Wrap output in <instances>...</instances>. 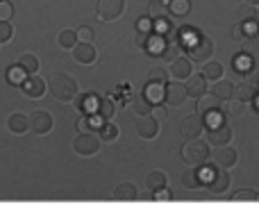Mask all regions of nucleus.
<instances>
[{"instance_id": "nucleus-18", "label": "nucleus", "mask_w": 259, "mask_h": 216, "mask_svg": "<svg viewBox=\"0 0 259 216\" xmlns=\"http://www.w3.org/2000/svg\"><path fill=\"white\" fill-rule=\"evenodd\" d=\"M166 173L164 171H150L146 176V189L150 191V194H155V191H159V189H164L166 187Z\"/></svg>"}, {"instance_id": "nucleus-36", "label": "nucleus", "mask_w": 259, "mask_h": 216, "mask_svg": "<svg viewBox=\"0 0 259 216\" xmlns=\"http://www.w3.org/2000/svg\"><path fill=\"white\" fill-rule=\"evenodd\" d=\"M202 73H205L209 80H219V77L223 75V66H221L219 62H209V64L205 66V71H202Z\"/></svg>"}, {"instance_id": "nucleus-45", "label": "nucleus", "mask_w": 259, "mask_h": 216, "mask_svg": "<svg viewBox=\"0 0 259 216\" xmlns=\"http://www.w3.org/2000/svg\"><path fill=\"white\" fill-rule=\"evenodd\" d=\"M0 3H3V0H0Z\"/></svg>"}, {"instance_id": "nucleus-19", "label": "nucleus", "mask_w": 259, "mask_h": 216, "mask_svg": "<svg viewBox=\"0 0 259 216\" xmlns=\"http://www.w3.org/2000/svg\"><path fill=\"white\" fill-rule=\"evenodd\" d=\"M214 159H216V164H219L221 168H230V166H234V162H237V153H234L232 148H225V146H221V148L216 150Z\"/></svg>"}, {"instance_id": "nucleus-33", "label": "nucleus", "mask_w": 259, "mask_h": 216, "mask_svg": "<svg viewBox=\"0 0 259 216\" xmlns=\"http://www.w3.org/2000/svg\"><path fill=\"white\" fill-rule=\"evenodd\" d=\"M164 62H175V59L180 57V44L178 41H173V44H166V48H164V53L159 55Z\"/></svg>"}, {"instance_id": "nucleus-25", "label": "nucleus", "mask_w": 259, "mask_h": 216, "mask_svg": "<svg viewBox=\"0 0 259 216\" xmlns=\"http://www.w3.org/2000/svg\"><path fill=\"white\" fill-rule=\"evenodd\" d=\"M132 107H134V112H137L139 116H146V114L152 112V107H155V105L146 98V94H139V96H134V98H132Z\"/></svg>"}, {"instance_id": "nucleus-40", "label": "nucleus", "mask_w": 259, "mask_h": 216, "mask_svg": "<svg viewBox=\"0 0 259 216\" xmlns=\"http://www.w3.org/2000/svg\"><path fill=\"white\" fill-rule=\"evenodd\" d=\"M77 36H80V41H91L94 39V30L89 25H82V27H77Z\"/></svg>"}, {"instance_id": "nucleus-21", "label": "nucleus", "mask_w": 259, "mask_h": 216, "mask_svg": "<svg viewBox=\"0 0 259 216\" xmlns=\"http://www.w3.org/2000/svg\"><path fill=\"white\" fill-rule=\"evenodd\" d=\"M166 84H157V82H148L146 84V91H143V94H146V98L150 100L152 105H159L161 100H164V96H166V89H164Z\"/></svg>"}, {"instance_id": "nucleus-15", "label": "nucleus", "mask_w": 259, "mask_h": 216, "mask_svg": "<svg viewBox=\"0 0 259 216\" xmlns=\"http://www.w3.org/2000/svg\"><path fill=\"white\" fill-rule=\"evenodd\" d=\"M114 114H116V103L107 96H98V103H96V116L103 118V121H112Z\"/></svg>"}, {"instance_id": "nucleus-3", "label": "nucleus", "mask_w": 259, "mask_h": 216, "mask_svg": "<svg viewBox=\"0 0 259 216\" xmlns=\"http://www.w3.org/2000/svg\"><path fill=\"white\" fill-rule=\"evenodd\" d=\"M125 12V0H98L96 3V16L105 23L118 21Z\"/></svg>"}, {"instance_id": "nucleus-44", "label": "nucleus", "mask_w": 259, "mask_h": 216, "mask_svg": "<svg viewBox=\"0 0 259 216\" xmlns=\"http://www.w3.org/2000/svg\"><path fill=\"white\" fill-rule=\"evenodd\" d=\"M239 98H241V100L250 98V94H248V87H239Z\"/></svg>"}, {"instance_id": "nucleus-34", "label": "nucleus", "mask_w": 259, "mask_h": 216, "mask_svg": "<svg viewBox=\"0 0 259 216\" xmlns=\"http://www.w3.org/2000/svg\"><path fill=\"white\" fill-rule=\"evenodd\" d=\"M137 32H146V34L155 32V21H152L150 14H148V16H139L137 18Z\"/></svg>"}, {"instance_id": "nucleus-5", "label": "nucleus", "mask_w": 259, "mask_h": 216, "mask_svg": "<svg viewBox=\"0 0 259 216\" xmlns=\"http://www.w3.org/2000/svg\"><path fill=\"white\" fill-rule=\"evenodd\" d=\"M166 96H164V103L168 105V107H180V105L187 100L189 91H187V84H182L180 80H170L166 82Z\"/></svg>"}, {"instance_id": "nucleus-4", "label": "nucleus", "mask_w": 259, "mask_h": 216, "mask_svg": "<svg viewBox=\"0 0 259 216\" xmlns=\"http://www.w3.org/2000/svg\"><path fill=\"white\" fill-rule=\"evenodd\" d=\"M100 137H96L94 132H80V135L73 139V150L82 157H89V155H96L100 150Z\"/></svg>"}, {"instance_id": "nucleus-22", "label": "nucleus", "mask_w": 259, "mask_h": 216, "mask_svg": "<svg viewBox=\"0 0 259 216\" xmlns=\"http://www.w3.org/2000/svg\"><path fill=\"white\" fill-rule=\"evenodd\" d=\"M182 185L187 187V189H198V187L202 185V173L198 171L196 166L187 168V171L182 173Z\"/></svg>"}, {"instance_id": "nucleus-24", "label": "nucleus", "mask_w": 259, "mask_h": 216, "mask_svg": "<svg viewBox=\"0 0 259 216\" xmlns=\"http://www.w3.org/2000/svg\"><path fill=\"white\" fill-rule=\"evenodd\" d=\"M168 3L170 0H150V5H148V14H150L152 18H166L170 14Z\"/></svg>"}, {"instance_id": "nucleus-39", "label": "nucleus", "mask_w": 259, "mask_h": 216, "mask_svg": "<svg viewBox=\"0 0 259 216\" xmlns=\"http://www.w3.org/2000/svg\"><path fill=\"white\" fill-rule=\"evenodd\" d=\"M14 18V5L9 0H3L0 3V21H12Z\"/></svg>"}, {"instance_id": "nucleus-28", "label": "nucleus", "mask_w": 259, "mask_h": 216, "mask_svg": "<svg viewBox=\"0 0 259 216\" xmlns=\"http://www.w3.org/2000/svg\"><path fill=\"white\" fill-rule=\"evenodd\" d=\"M18 64H21V66L25 68V71L30 73V75L39 73V57H36V55H32V53L21 55V57H18Z\"/></svg>"}, {"instance_id": "nucleus-23", "label": "nucleus", "mask_w": 259, "mask_h": 216, "mask_svg": "<svg viewBox=\"0 0 259 216\" xmlns=\"http://www.w3.org/2000/svg\"><path fill=\"white\" fill-rule=\"evenodd\" d=\"M219 96L211 94V96H202L200 100H198V112L202 114V116H207L209 112H219Z\"/></svg>"}, {"instance_id": "nucleus-32", "label": "nucleus", "mask_w": 259, "mask_h": 216, "mask_svg": "<svg viewBox=\"0 0 259 216\" xmlns=\"http://www.w3.org/2000/svg\"><path fill=\"white\" fill-rule=\"evenodd\" d=\"M148 82L166 84V82H168V73H166V68H161V66H152L150 71H148Z\"/></svg>"}, {"instance_id": "nucleus-35", "label": "nucleus", "mask_w": 259, "mask_h": 216, "mask_svg": "<svg viewBox=\"0 0 259 216\" xmlns=\"http://www.w3.org/2000/svg\"><path fill=\"white\" fill-rule=\"evenodd\" d=\"M100 121H103V118H98L96 114H94V118L80 116V118H77V130H80V132H91V130H94V123H100Z\"/></svg>"}, {"instance_id": "nucleus-43", "label": "nucleus", "mask_w": 259, "mask_h": 216, "mask_svg": "<svg viewBox=\"0 0 259 216\" xmlns=\"http://www.w3.org/2000/svg\"><path fill=\"white\" fill-rule=\"evenodd\" d=\"M152 112H155V116L157 118H159V121H164V118H166V114H168V112H166V107H164V105H155V107H152Z\"/></svg>"}, {"instance_id": "nucleus-11", "label": "nucleus", "mask_w": 259, "mask_h": 216, "mask_svg": "<svg viewBox=\"0 0 259 216\" xmlns=\"http://www.w3.org/2000/svg\"><path fill=\"white\" fill-rule=\"evenodd\" d=\"M73 57H75V62L77 64H94L96 62V57H98V53H96V48H94V44L91 41H80V44L73 48Z\"/></svg>"}, {"instance_id": "nucleus-1", "label": "nucleus", "mask_w": 259, "mask_h": 216, "mask_svg": "<svg viewBox=\"0 0 259 216\" xmlns=\"http://www.w3.org/2000/svg\"><path fill=\"white\" fill-rule=\"evenodd\" d=\"M50 96H53L55 100H59V103H71V100L77 98V82L73 75H68V73H57V75H53V80H50Z\"/></svg>"}, {"instance_id": "nucleus-9", "label": "nucleus", "mask_w": 259, "mask_h": 216, "mask_svg": "<svg viewBox=\"0 0 259 216\" xmlns=\"http://www.w3.org/2000/svg\"><path fill=\"white\" fill-rule=\"evenodd\" d=\"M137 132H139V137H141V139H155V137L159 135V121H157V116H150V114L139 116Z\"/></svg>"}, {"instance_id": "nucleus-20", "label": "nucleus", "mask_w": 259, "mask_h": 216, "mask_svg": "<svg viewBox=\"0 0 259 216\" xmlns=\"http://www.w3.org/2000/svg\"><path fill=\"white\" fill-rule=\"evenodd\" d=\"M27 75H30V73H27L25 68L21 66V64H12V66L7 68V82L12 87H21L23 82H25Z\"/></svg>"}, {"instance_id": "nucleus-27", "label": "nucleus", "mask_w": 259, "mask_h": 216, "mask_svg": "<svg viewBox=\"0 0 259 216\" xmlns=\"http://www.w3.org/2000/svg\"><path fill=\"white\" fill-rule=\"evenodd\" d=\"M209 187H211V191H214V194H223V191L230 187V176H228L225 171L214 173V178H211Z\"/></svg>"}, {"instance_id": "nucleus-16", "label": "nucleus", "mask_w": 259, "mask_h": 216, "mask_svg": "<svg viewBox=\"0 0 259 216\" xmlns=\"http://www.w3.org/2000/svg\"><path fill=\"white\" fill-rule=\"evenodd\" d=\"M7 127L14 135H23V132L30 130V116H25L23 112H14L12 116L7 118Z\"/></svg>"}, {"instance_id": "nucleus-17", "label": "nucleus", "mask_w": 259, "mask_h": 216, "mask_svg": "<svg viewBox=\"0 0 259 216\" xmlns=\"http://www.w3.org/2000/svg\"><path fill=\"white\" fill-rule=\"evenodd\" d=\"M170 75L175 80H189L191 77V59L178 57L175 62H170Z\"/></svg>"}, {"instance_id": "nucleus-29", "label": "nucleus", "mask_w": 259, "mask_h": 216, "mask_svg": "<svg viewBox=\"0 0 259 216\" xmlns=\"http://www.w3.org/2000/svg\"><path fill=\"white\" fill-rule=\"evenodd\" d=\"M98 130H100V132H98V137H100L103 141H114V139L118 137V127L114 125L112 121H103V123H100Z\"/></svg>"}, {"instance_id": "nucleus-37", "label": "nucleus", "mask_w": 259, "mask_h": 216, "mask_svg": "<svg viewBox=\"0 0 259 216\" xmlns=\"http://www.w3.org/2000/svg\"><path fill=\"white\" fill-rule=\"evenodd\" d=\"M232 91H234V89H232V84H230V82H225V80H221V82H219V84H216V87H214V94H216V96H219V98H221V100L230 98V96H232Z\"/></svg>"}, {"instance_id": "nucleus-42", "label": "nucleus", "mask_w": 259, "mask_h": 216, "mask_svg": "<svg viewBox=\"0 0 259 216\" xmlns=\"http://www.w3.org/2000/svg\"><path fill=\"white\" fill-rule=\"evenodd\" d=\"M152 198H155V200H170V191L164 187V189L155 191V194H152Z\"/></svg>"}, {"instance_id": "nucleus-12", "label": "nucleus", "mask_w": 259, "mask_h": 216, "mask_svg": "<svg viewBox=\"0 0 259 216\" xmlns=\"http://www.w3.org/2000/svg\"><path fill=\"white\" fill-rule=\"evenodd\" d=\"M230 139H232V132H230V127H225V125H214L207 130V141H209L211 146H216V148L228 146Z\"/></svg>"}, {"instance_id": "nucleus-26", "label": "nucleus", "mask_w": 259, "mask_h": 216, "mask_svg": "<svg viewBox=\"0 0 259 216\" xmlns=\"http://www.w3.org/2000/svg\"><path fill=\"white\" fill-rule=\"evenodd\" d=\"M80 44V36H77V30H62L59 32V46L66 50H73Z\"/></svg>"}, {"instance_id": "nucleus-10", "label": "nucleus", "mask_w": 259, "mask_h": 216, "mask_svg": "<svg viewBox=\"0 0 259 216\" xmlns=\"http://www.w3.org/2000/svg\"><path fill=\"white\" fill-rule=\"evenodd\" d=\"M187 50H189V57H191L193 62H205V59L211 55V41L205 39V36H198Z\"/></svg>"}, {"instance_id": "nucleus-14", "label": "nucleus", "mask_w": 259, "mask_h": 216, "mask_svg": "<svg viewBox=\"0 0 259 216\" xmlns=\"http://www.w3.org/2000/svg\"><path fill=\"white\" fill-rule=\"evenodd\" d=\"M187 91L191 98H198L200 100L202 96H207V75L202 73V75H191L187 80Z\"/></svg>"}, {"instance_id": "nucleus-30", "label": "nucleus", "mask_w": 259, "mask_h": 216, "mask_svg": "<svg viewBox=\"0 0 259 216\" xmlns=\"http://www.w3.org/2000/svg\"><path fill=\"white\" fill-rule=\"evenodd\" d=\"M168 9L173 16H187L191 12V0H170Z\"/></svg>"}, {"instance_id": "nucleus-13", "label": "nucleus", "mask_w": 259, "mask_h": 216, "mask_svg": "<svg viewBox=\"0 0 259 216\" xmlns=\"http://www.w3.org/2000/svg\"><path fill=\"white\" fill-rule=\"evenodd\" d=\"M114 198L121 200V203H132V200L139 198V189L134 182H121V185H116V189H114Z\"/></svg>"}, {"instance_id": "nucleus-38", "label": "nucleus", "mask_w": 259, "mask_h": 216, "mask_svg": "<svg viewBox=\"0 0 259 216\" xmlns=\"http://www.w3.org/2000/svg\"><path fill=\"white\" fill-rule=\"evenodd\" d=\"M14 36V25L9 21H0V44H7Z\"/></svg>"}, {"instance_id": "nucleus-8", "label": "nucleus", "mask_w": 259, "mask_h": 216, "mask_svg": "<svg viewBox=\"0 0 259 216\" xmlns=\"http://www.w3.org/2000/svg\"><path fill=\"white\" fill-rule=\"evenodd\" d=\"M46 89H48L46 80H41V77L36 75V73H34V75H27V77H25V82L21 84V91H23V94H25L27 98H34V100H36V98H41V96L46 94Z\"/></svg>"}, {"instance_id": "nucleus-7", "label": "nucleus", "mask_w": 259, "mask_h": 216, "mask_svg": "<svg viewBox=\"0 0 259 216\" xmlns=\"http://www.w3.org/2000/svg\"><path fill=\"white\" fill-rule=\"evenodd\" d=\"M202 130H205V116H202V114H191V116H187L182 121V125H180V135H182L184 139H198Z\"/></svg>"}, {"instance_id": "nucleus-6", "label": "nucleus", "mask_w": 259, "mask_h": 216, "mask_svg": "<svg viewBox=\"0 0 259 216\" xmlns=\"http://www.w3.org/2000/svg\"><path fill=\"white\" fill-rule=\"evenodd\" d=\"M53 125H55V121H53V116H50L46 109H36V112H32L30 114V130H32V135H48L50 130H53Z\"/></svg>"}, {"instance_id": "nucleus-2", "label": "nucleus", "mask_w": 259, "mask_h": 216, "mask_svg": "<svg viewBox=\"0 0 259 216\" xmlns=\"http://www.w3.org/2000/svg\"><path fill=\"white\" fill-rule=\"evenodd\" d=\"M209 141H200V139H187V144L182 146V159L191 166H200L207 162L209 157V148H207Z\"/></svg>"}, {"instance_id": "nucleus-41", "label": "nucleus", "mask_w": 259, "mask_h": 216, "mask_svg": "<svg viewBox=\"0 0 259 216\" xmlns=\"http://www.w3.org/2000/svg\"><path fill=\"white\" fill-rule=\"evenodd\" d=\"M234 200H259V196L252 191H239V194H234Z\"/></svg>"}, {"instance_id": "nucleus-31", "label": "nucleus", "mask_w": 259, "mask_h": 216, "mask_svg": "<svg viewBox=\"0 0 259 216\" xmlns=\"http://www.w3.org/2000/svg\"><path fill=\"white\" fill-rule=\"evenodd\" d=\"M96 103H98V96L87 94V96H82V98L77 100V107H80L84 114H96Z\"/></svg>"}]
</instances>
